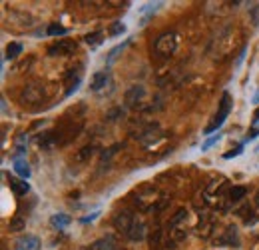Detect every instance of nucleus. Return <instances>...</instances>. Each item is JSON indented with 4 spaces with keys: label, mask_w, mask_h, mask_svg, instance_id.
Listing matches in <instances>:
<instances>
[{
    "label": "nucleus",
    "mask_w": 259,
    "mask_h": 250,
    "mask_svg": "<svg viewBox=\"0 0 259 250\" xmlns=\"http://www.w3.org/2000/svg\"><path fill=\"white\" fill-rule=\"evenodd\" d=\"M12 168H14V172H16L22 180H28V178H30V174H32L30 164H28V160H26V158H14V160H12Z\"/></svg>",
    "instance_id": "0eeeda50"
},
{
    "label": "nucleus",
    "mask_w": 259,
    "mask_h": 250,
    "mask_svg": "<svg viewBox=\"0 0 259 250\" xmlns=\"http://www.w3.org/2000/svg\"><path fill=\"white\" fill-rule=\"evenodd\" d=\"M158 56H172L178 48V34L176 32H164L158 36L156 44H154Z\"/></svg>",
    "instance_id": "f03ea898"
},
{
    "label": "nucleus",
    "mask_w": 259,
    "mask_h": 250,
    "mask_svg": "<svg viewBox=\"0 0 259 250\" xmlns=\"http://www.w3.org/2000/svg\"><path fill=\"white\" fill-rule=\"evenodd\" d=\"M76 50V42H72V40H66V38H62V40H58L56 44H52L50 48H48V54H52V56H56V54H72Z\"/></svg>",
    "instance_id": "39448f33"
},
{
    "label": "nucleus",
    "mask_w": 259,
    "mask_h": 250,
    "mask_svg": "<svg viewBox=\"0 0 259 250\" xmlns=\"http://www.w3.org/2000/svg\"><path fill=\"white\" fill-rule=\"evenodd\" d=\"M220 138H222V134H220V132H218L216 136H212V138H208V140H206V142L202 144V150H210V148H212L214 144H218V142H220Z\"/></svg>",
    "instance_id": "412c9836"
},
{
    "label": "nucleus",
    "mask_w": 259,
    "mask_h": 250,
    "mask_svg": "<svg viewBox=\"0 0 259 250\" xmlns=\"http://www.w3.org/2000/svg\"><path fill=\"white\" fill-rule=\"evenodd\" d=\"M158 198H162V196H160V192L156 188H148V194H142V190H138L134 194V200L140 204V208H146V210H154Z\"/></svg>",
    "instance_id": "7ed1b4c3"
},
{
    "label": "nucleus",
    "mask_w": 259,
    "mask_h": 250,
    "mask_svg": "<svg viewBox=\"0 0 259 250\" xmlns=\"http://www.w3.org/2000/svg\"><path fill=\"white\" fill-rule=\"evenodd\" d=\"M242 152H244V146H238L236 150H230V152H226V154H224V158H226V160H230V158H236V156H240Z\"/></svg>",
    "instance_id": "4be33fe9"
},
{
    "label": "nucleus",
    "mask_w": 259,
    "mask_h": 250,
    "mask_svg": "<svg viewBox=\"0 0 259 250\" xmlns=\"http://www.w3.org/2000/svg\"><path fill=\"white\" fill-rule=\"evenodd\" d=\"M20 52H22V44H20V42H10V44L6 46V58H8V60H14Z\"/></svg>",
    "instance_id": "dca6fc26"
},
{
    "label": "nucleus",
    "mask_w": 259,
    "mask_h": 250,
    "mask_svg": "<svg viewBox=\"0 0 259 250\" xmlns=\"http://www.w3.org/2000/svg\"><path fill=\"white\" fill-rule=\"evenodd\" d=\"M26 144H28V136H26V134H18V138H16V144H14V148H16V152H14V158H24L22 154L26 152Z\"/></svg>",
    "instance_id": "4468645a"
},
{
    "label": "nucleus",
    "mask_w": 259,
    "mask_h": 250,
    "mask_svg": "<svg viewBox=\"0 0 259 250\" xmlns=\"http://www.w3.org/2000/svg\"><path fill=\"white\" fill-rule=\"evenodd\" d=\"M98 214H100V212H94L92 216H86V218H82V222L86 224V222H90V220H94V218H98Z\"/></svg>",
    "instance_id": "a878e982"
},
{
    "label": "nucleus",
    "mask_w": 259,
    "mask_h": 250,
    "mask_svg": "<svg viewBox=\"0 0 259 250\" xmlns=\"http://www.w3.org/2000/svg\"><path fill=\"white\" fill-rule=\"evenodd\" d=\"M22 224H24V222H22L20 218H16V220H12V222H10V230H20V228H22Z\"/></svg>",
    "instance_id": "5701e85b"
},
{
    "label": "nucleus",
    "mask_w": 259,
    "mask_h": 250,
    "mask_svg": "<svg viewBox=\"0 0 259 250\" xmlns=\"http://www.w3.org/2000/svg\"><path fill=\"white\" fill-rule=\"evenodd\" d=\"M246 194H248V188H246V186H232V188L228 190V200H230V202H240Z\"/></svg>",
    "instance_id": "f8f14e48"
},
{
    "label": "nucleus",
    "mask_w": 259,
    "mask_h": 250,
    "mask_svg": "<svg viewBox=\"0 0 259 250\" xmlns=\"http://www.w3.org/2000/svg\"><path fill=\"white\" fill-rule=\"evenodd\" d=\"M126 32V24L124 22H114L110 26V36H122Z\"/></svg>",
    "instance_id": "6ab92c4d"
},
{
    "label": "nucleus",
    "mask_w": 259,
    "mask_h": 250,
    "mask_svg": "<svg viewBox=\"0 0 259 250\" xmlns=\"http://www.w3.org/2000/svg\"><path fill=\"white\" fill-rule=\"evenodd\" d=\"M142 96H144V88L142 86H134L128 94H126V100H128V104H136V100L142 98Z\"/></svg>",
    "instance_id": "f3484780"
},
{
    "label": "nucleus",
    "mask_w": 259,
    "mask_h": 250,
    "mask_svg": "<svg viewBox=\"0 0 259 250\" xmlns=\"http://www.w3.org/2000/svg\"><path fill=\"white\" fill-rule=\"evenodd\" d=\"M259 136V130L258 128H254V130H252V134H248V138H246V140H254V138H258Z\"/></svg>",
    "instance_id": "393cba45"
},
{
    "label": "nucleus",
    "mask_w": 259,
    "mask_h": 250,
    "mask_svg": "<svg viewBox=\"0 0 259 250\" xmlns=\"http://www.w3.org/2000/svg\"><path fill=\"white\" fill-rule=\"evenodd\" d=\"M70 222H72V218L68 214H54V216H50V224L54 228H66Z\"/></svg>",
    "instance_id": "2eb2a0df"
},
{
    "label": "nucleus",
    "mask_w": 259,
    "mask_h": 250,
    "mask_svg": "<svg viewBox=\"0 0 259 250\" xmlns=\"http://www.w3.org/2000/svg\"><path fill=\"white\" fill-rule=\"evenodd\" d=\"M222 244H226V246H240V238H238L236 226H228V230H226V234L222 238Z\"/></svg>",
    "instance_id": "9b49d317"
},
{
    "label": "nucleus",
    "mask_w": 259,
    "mask_h": 250,
    "mask_svg": "<svg viewBox=\"0 0 259 250\" xmlns=\"http://www.w3.org/2000/svg\"><path fill=\"white\" fill-rule=\"evenodd\" d=\"M102 40H104L102 32H92V34H88V36H86V42H88L90 46H98Z\"/></svg>",
    "instance_id": "aec40b11"
},
{
    "label": "nucleus",
    "mask_w": 259,
    "mask_h": 250,
    "mask_svg": "<svg viewBox=\"0 0 259 250\" xmlns=\"http://www.w3.org/2000/svg\"><path fill=\"white\" fill-rule=\"evenodd\" d=\"M88 250H114V238L112 236H104V238L96 240L94 244H90Z\"/></svg>",
    "instance_id": "ddd939ff"
},
{
    "label": "nucleus",
    "mask_w": 259,
    "mask_h": 250,
    "mask_svg": "<svg viewBox=\"0 0 259 250\" xmlns=\"http://www.w3.org/2000/svg\"><path fill=\"white\" fill-rule=\"evenodd\" d=\"M126 44H128V42H124V44H120V46H116V48H114V50L110 52V60H112V58H114V56H116L118 52H122V50L126 48Z\"/></svg>",
    "instance_id": "b1692460"
},
{
    "label": "nucleus",
    "mask_w": 259,
    "mask_h": 250,
    "mask_svg": "<svg viewBox=\"0 0 259 250\" xmlns=\"http://www.w3.org/2000/svg\"><path fill=\"white\" fill-rule=\"evenodd\" d=\"M254 128H258L259 130V110L256 112V118H254Z\"/></svg>",
    "instance_id": "bb28decb"
},
{
    "label": "nucleus",
    "mask_w": 259,
    "mask_h": 250,
    "mask_svg": "<svg viewBox=\"0 0 259 250\" xmlns=\"http://www.w3.org/2000/svg\"><path fill=\"white\" fill-rule=\"evenodd\" d=\"M66 32H68V30H66L62 24H50V26H48V30H46V34H48V36H64Z\"/></svg>",
    "instance_id": "a211bd4d"
},
{
    "label": "nucleus",
    "mask_w": 259,
    "mask_h": 250,
    "mask_svg": "<svg viewBox=\"0 0 259 250\" xmlns=\"http://www.w3.org/2000/svg\"><path fill=\"white\" fill-rule=\"evenodd\" d=\"M108 82H110V72H108V70H100V72H96V74L92 76L90 88H92L94 92H98V90H102Z\"/></svg>",
    "instance_id": "6e6552de"
},
{
    "label": "nucleus",
    "mask_w": 259,
    "mask_h": 250,
    "mask_svg": "<svg viewBox=\"0 0 259 250\" xmlns=\"http://www.w3.org/2000/svg\"><path fill=\"white\" fill-rule=\"evenodd\" d=\"M138 218L134 216V212H130V210H120L116 216H114V226L120 230V232H124V234H128L130 228L134 226V222H136Z\"/></svg>",
    "instance_id": "20e7f679"
},
{
    "label": "nucleus",
    "mask_w": 259,
    "mask_h": 250,
    "mask_svg": "<svg viewBox=\"0 0 259 250\" xmlns=\"http://www.w3.org/2000/svg\"><path fill=\"white\" fill-rule=\"evenodd\" d=\"M8 186H10V190H12L16 196H26V194L30 192V184H28L26 180H18V178H14V176L8 178Z\"/></svg>",
    "instance_id": "1a4fd4ad"
},
{
    "label": "nucleus",
    "mask_w": 259,
    "mask_h": 250,
    "mask_svg": "<svg viewBox=\"0 0 259 250\" xmlns=\"http://www.w3.org/2000/svg\"><path fill=\"white\" fill-rule=\"evenodd\" d=\"M14 250H40V238L34 234H24L14 242Z\"/></svg>",
    "instance_id": "423d86ee"
},
{
    "label": "nucleus",
    "mask_w": 259,
    "mask_h": 250,
    "mask_svg": "<svg viewBox=\"0 0 259 250\" xmlns=\"http://www.w3.org/2000/svg\"><path fill=\"white\" fill-rule=\"evenodd\" d=\"M130 240H134V242H140V240H144L146 238V224L144 222H134V226L130 228V232L126 234Z\"/></svg>",
    "instance_id": "9d476101"
},
{
    "label": "nucleus",
    "mask_w": 259,
    "mask_h": 250,
    "mask_svg": "<svg viewBox=\"0 0 259 250\" xmlns=\"http://www.w3.org/2000/svg\"><path fill=\"white\" fill-rule=\"evenodd\" d=\"M230 110H232V96H230V92H224V94H222V102H220V110H218V114L214 116V120L206 126L204 134H206V136H210V134H214L216 130H220V128H222V124L226 122V118H228Z\"/></svg>",
    "instance_id": "f257e3e1"
}]
</instances>
